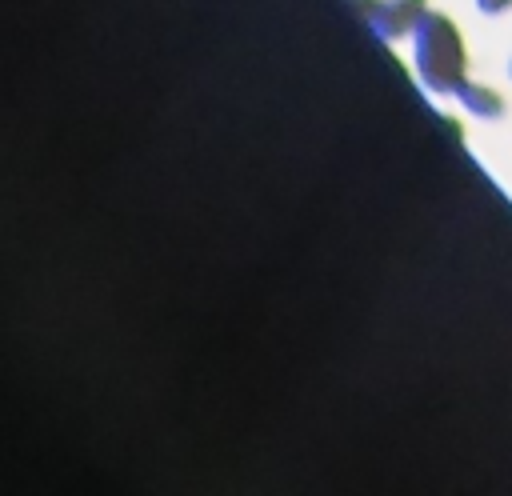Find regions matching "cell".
Returning a JSON list of instances; mask_svg holds the SVG:
<instances>
[{
    "label": "cell",
    "mask_w": 512,
    "mask_h": 496,
    "mask_svg": "<svg viewBox=\"0 0 512 496\" xmlns=\"http://www.w3.org/2000/svg\"><path fill=\"white\" fill-rule=\"evenodd\" d=\"M464 36L444 12H424L416 24V72L432 92H456L464 76Z\"/></svg>",
    "instance_id": "6da1fadb"
},
{
    "label": "cell",
    "mask_w": 512,
    "mask_h": 496,
    "mask_svg": "<svg viewBox=\"0 0 512 496\" xmlns=\"http://www.w3.org/2000/svg\"><path fill=\"white\" fill-rule=\"evenodd\" d=\"M424 0H384L376 12H372V28L380 40H396L404 32H416V24L424 20Z\"/></svg>",
    "instance_id": "7a4b0ae2"
},
{
    "label": "cell",
    "mask_w": 512,
    "mask_h": 496,
    "mask_svg": "<svg viewBox=\"0 0 512 496\" xmlns=\"http://www.w3.org/2000/svg\"><path fill=\"white\" fill-rule=\"evenodd\" d=\"M456 96L464 100V108L468 112H476V116H488V120H496L500 112H504V100H500V92H492V88H484V84H472V80H464L460 88H456Z\"/></svg>",
    "instance_id": "3957f363"
},
{
    "label": "cell",
    "mask_w": 512,
    "mask_h": 496,
    "mask_svg": "<svg viewBox=\"0 0 512 496\" xmlns=\"http://www.w3.org/2000/svg\"><path fill=\"white\" fill-rule=\"evenodd\" d=\"M476 4H480L484 12H504V8L512 4V0H476Z\"/></svg>",
    "instance_id": "277c9868"
},
{
    "label": "cell",
    "mask_w": 512,
    "mask_h": 496,
    "mask_svg": "<svg viewBox=\"0 0 512 496\" xmlns=\"http://www.w3.org/2000/svg\"><path fill=\"white\" fill-rule=\"evenodd\" d=\"M360 4H364V12H368V16H372V12H376V8H380V4H376V0H360Z\"/></svg>",
    "instance_id": "5b68a950"
}]
</instances>
